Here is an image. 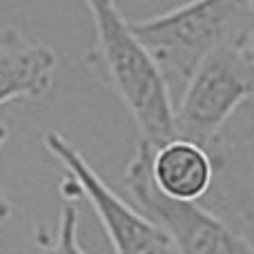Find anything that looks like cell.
Segmentation results:
<instances>
[{"mask_svg": "<svg viewBox=\"0 0 254 254\" xmlns=\"http://www.w3.org/2000/svg\"><path fill=\"white\" fill-rule=\"evenodd\" d=\"M248 103H254V63L243 47L219 49L176 101V136L210 147Z\"/></svg>", "mask_w": 254, "mask_h": 254, "instance_id": "obj_4", "label": "cell"}, {"mask_svg": "<svg viewBox=\"0 0 254 254\" xmlns=\"http://www.w3.org/2000/svg\"><path fill=\"white\" fill-rule=\"evenodd\" d=\"M243 49H246V52H248V56H250V61L254 63V34L250 36V38H248V43L243 45Z\"/></svg>", "mask_w": 254, "mask_h": 254, "instance_id": "obj_10", "label": "cell"}, {"mask_svg": "<svg viewBox=\"0 0 254 254\" xmlns=\"http://www.w3.org/2000/svg\"><path fill=\"white\" fill-rule=\"evenodd\" d=\"M40 254H87L78 243V210L76 205H65L58 219L56 237L40 232Z\"/></svg>", "mask_w": 254, "mask_h": 254, "instance_id": "obj_9", "label": "cell"}, {"mask_svg": "<svg viewBox=\"0 0 254 254\" xmlns=\"http://www.w3.org/2000/svg\"><path fill=\"white\" fill-rule=\"evenodd\" d=\"M154 145L140 140L125 172V188L134 205L158 223L174 243L176 254H254V248L221 216L198 201H176L152 179Z\"/></svg>", "mask_w": 254, "mask_h": 254, "instance_id": "obj_3", "label": "cell"}, {"mask_svg": "<svg viewBox=\"0 0 254 254\" xmlns=\"http://www.w3.org/2000/svg\"><path fill=\"white\" fill-rule=\"evenodd\" d=\"M54 69L52 49L27 40L16 27H4L0 34V105L43 98L52 87Z\"/></svg>", "mask_w": 254, "mask_h": 254, "instance_id": "obj_7", "label": "cell"}, {"mask_svg": "<svg viewBox=\"0 0 254 254\" xmlns=\"http://www.w3.org/2000/svg\"><path fill=\"white\" fill-rule=\"evenodd\" d=\"M210 145L214 158V183L201 198L254 248V105L239 110Z\"/></svg>", "mask_w": 254, "mask_h": 254, "instance_id": "obj_6", "label": "cell"}, {"mask_svg": "<svg viewBox=\"0 0 254 254\" xmlns=\"http://www.w3.org/2000/svg\"><path fill=\"white\" fill-rule=\"evenodd\" d=\"M43 143L67 172L61 185L63 194L74 190V196L87 198L116 254H176L165 230L138 207L125 203L65 136L49 129L45 131Z\"/></svg>", "mask_w": 254, "mask_h": 254, "instance_id": "obj_5", "label": "cell"}, {"mask_svg": "<svg viewBox=\"0 0 254 254\" xmlns=\"http://www.w3.org/2000/svg\"><path fill=\"white\" fill-rule=\"evenodd\" d=\"M131 27L158 63L172 96H181L207 56L248 43L254 34V0H190L131 20Z\"/></svg>", "mask_w": 254, "mask_h": 254, "instance_id": "obj_2", "label": "cell"}, {"mask_svg": "<svg viewBox=\"0 0 254 254\" xmlns=\"http://www.w3.org/2000/svg\"><path fill=\"white\" fill-rule=\"evenodd\" d=\"M152 179L165 196L176 201H201L214 183V158L210 149L188 138L154 145Z\"/></svg>", "mask_w": 254, "mask_h": 254, "instance_id": "obj_8", "label": "cell"}, {"mask_svg": "<svg viewBox=\"0 0 254 254\" xmlns=\"http://www.w3.org/2000/svg\"><path fill=\"white\" fill-rule=\"evenodd\" d=\"M94 20L96 45L87 67L127 107L140 140L163 145L176 138V105L158 63L125 20L116 0H83Z\"/></svg>", "mask_w": 254, "mask_h": 254, "instance_id": "obj_1", "label": "cell"}]
</instances>
